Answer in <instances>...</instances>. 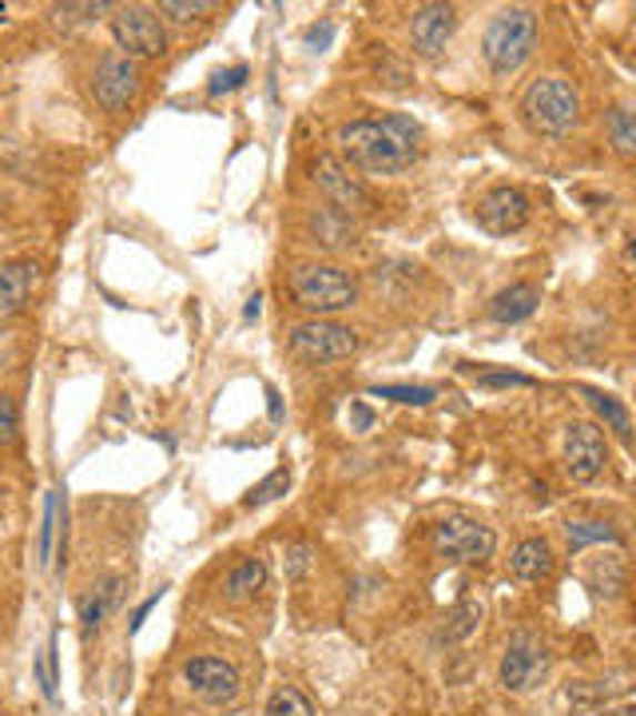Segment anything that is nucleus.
<instances>
[{"label":"nucleus","mask_w":636,"mask_h":716,"mask_svg":"<svg viewBox=\"0 0 636 716\" xmlns=\"http://www.w3.org/2000/svg\"><path fill=\"white\" fill-rule=\"evenodd\" d=\"M286 486H291V466L271 470V474H266L263 482H259V486L251 490L248 497H243V506H248V510L266 506V502H275V497H283V494H286Z\"/></svg>","instance_id":"25"},{"label":"nucleus","mask_w":636,"mask_h":716,"mask_svg":"<svg viewBox=\"0 0 636 716\" xmlns=\"http://www.w3.org/2000/svg\"><path fill=\"white\" fill-rule=\"evenodd\" d=\"M477 386H485V391H502V386H533V379H525V374L494 371V374H477Z\"/></svg>","instance_id":"33"},{"label":"nucleus","mask_w":636,"mask_h":716,"mask_svg":"<svg viewBox=\"0 0 636 716\" xmlns=\"http://www.w3.org/2000/svg\"><path fill=\"white\" fill-rule=\"evenodd\" d=\"M589 585L600 593V597H608V602H617L620 589H625V562H620L617 554L613 557H600V562L589 565Z\"/></svg>","instance_id":"21"},{"label":"nucleus","mask_w":636,"mask_h":716,"mask_svg":"<svg viewBox=\"0 0 636 716\" xmlns=\"http://www.w3.org/2000/svg\"><path fill=\"white\" fill-rule=\"evenodd\" d=\"M334 143H339L342 160L366 175H398L418 160V128L410 124L406 115L351 120L334 132Z\"/></svg>","instance_id":"1"},{"label":"nucleus","mask_w":636,"mask_h":716,"mask_svg":"<svg viewBox=\"0 0 636 716\" xmlns=\"http://www.w3.org/2000/svg\"><path fill=\"white\" fill-rule=\"evenodd\" d=\"M477 617H482V605H477V602L457 605V609H454V621H457V625L450 629V637H454V641H457V637H466V633L477 625Z\"/></svg>","instance_id":"31"},{"label":"nucleus","mask_w":636,"mask_h":716,"mask_svg":"<svg viewBox=\"0 0 636 716\" xmlns=\"http://www.w3.org/2000/svg\"><path fill=\"white\" fill-rule=\"evenodd\" d=\"M120 597H124V577H108V582L92 585L80 597V629H84V637H92L104 625V617L120 605Z\"/></svg>","instance_id":"16"},{"label":"nucleus","mask_w":636,"mask_h":716,"mask_svg":"<svg viewBox=\"0 0 636 716\" xmlns=\"http://www.w3.org/2000/svg\"><path fill=\"white\" fill-rule=\"evenodd\" d=\"M112 37L115 44L124 48V57H140V60H155L163 57L168 48V32H163L160 17L143 4H128V9H115L112 17Z\"/></svg>","instance_id":"6"},{"label":"nucleus","mask_w":636,"mask_h":716,"mask_svg":"<svg viewBox=\"0 0 636 716\" xmlns=\"http://www.w3.org/2000/svg\"><path fill=\"white\" fill-rule=\"evenodd\" d=\"M37 677H40V693L48 700H57V633L48 641V649L37 657Z\"/></svg>","instance_id":"28"},{"label":"nucleus","mask_w":636,"mask_h":716,"mask_svg":"<svg viewBox=\"0 0 636 716\" xmlns=\"http://www.w3.org/2000/svg\"><path fill=\"white\" fill-rule=\"evenodd\" d=\"M351 418H354V430H371L374 426V411L366 406V402H354Z\"/></svg>","instance_id":"37"},{"label":"nucleus","mask_w":636,"mask_h":716,"mask_svg":"<svg viewBox=\"0 0 636 716\" xmlns=\"http://www.w3.org/2000/svg\"><path fill=\"white\" fill-rule=\"evenodd\" d=\"M259 311H263V295H251L248 306H243V319L251 323V319H259Z\"/></svg>","instance_id":"39"},{"label":"nucleus","mask_w":636,"mask_h":716,"mask_svg":"<svg viewBox=\"0 0 636 716\" xmlns=\"http://www.w3.org/2000/svg\"><path fill=\"white\" fill-rule=\"evenodd\" d=\"M306 565H311V549H306V545H295V549H291V565H286V577H299Z\"/></svg>","instance_id":"34"},{"label":"nucleus","mask_w":636,"mask_h":716,"mask_svg":"<svg viewBox=\"0 0 636 716\" xmlns=\"http://www.w3.org/2000/svg\"><path fill=\"white\" fill-rule=\"evenodd\" d=\"M266 406H271V418L283 422V399H279L275 386H266Z\"/></svg>","instance_id":"38"},{"label":"nucleus","mask_w":636,"mask_h":716,"mask_svg":"<svg viewBox=\"0 0 636 716\" xmlns=\"http://www.w3.org/2000/svg\"><path fill=\"white\" fill-rule=\"evenodd\" d=\"M608 462V442L597 422H573L565 434V470L573 482H593Z\"/></svg>","instance_id":"9"},{"label":"nucleus","mask_w":636,"mask_h":716,"mask_svg":"<svg viewBox=\"0 0 636 716\" xmlns=\"http://www.w3.org/2000/svg\"><path fill=\"white\" fill-rule=\"evenodd\" d=\"M434 549L446 562H485V557H494L497 537L489 525L474 522V517H442L434 525Z\"/></svg>","instance_id":"5"},{"label":"nucleus","mask_w":636,"mask_h":716,"mask_svg":"<svg viewBox=\"0 0 636 716\" xmlns=\"http://www.w3.org/2000/svg\"><path fill=\"white\" fill-rule=\"evenodd\" d=\"M522 115L537 135L561 140V135H569L577 128L581 95L565 77H537L522 95Z\"/></svg>","instance_id":"3"},{"label":"nucleus","mask_w":636,"mask_h":716,"mask_svg":"<svg viewBox=\"0 0 636 716\" xmlns=\"http://www.w3.org/2000/svg\"><path fill=\"white\" fill-rule=\"evenodd\" d=\"M605 128H608V140H613V148H617L620 155H633V148H636V128H633V112H628L625 104H617L613 112H608Z\"/></svg>","instance_id":"24"},{"label":"nucleus","mask_w":636,"mask_h":716,"mask_svg":"<svg viewBox=\"0 0 636 716\" xmlns=\"http://www.w3.org/2000/svg\"><path fill=\"white\" fill-rule=\"evenodd\" d=\"M57 517H60V497H57V490H52L44 502V525H40V549H37L40 565L52 562V534H57V525H60Z\"/></svg>","instance_id":"27"},{"label":"nucleus","mask_w":636,"mask_h":716,"mask_svg":"<svg viewBox=\"0 0 636 716\" xmlns=\"http://www.w3.org/2000/svg\"><path fill=\"white\" fill-rule=\"evenodd\" d=\"M331 37H334V24H331V20H323V24H314V29L306 32V44L326 48V44H331Z\"/></svg>","instance_id":"35"},{"label":"nucleus","mask_w":636,"mask_h":716,"mask_svg":"<svg viewBox=\"0 0 636 716\" xmlns=\"http://www.w3.org/2000/svg\"><path fill=\"white\" fill-rule=\"evenodd\" d=\"M537 303H542L537 286L513 283V286H505L494 303H489V319H494V323H522V319H529L533 311H537Z\"/></svg>","instance_id":"18"},{"label":"nucleus","mask_w":636,"mask_h":716,"mask_svg":"<svg viewBox=\"0 0 636 716\" xmlns=\"http://www.w3.org/2000/svg\"><path fill=\"white\" fill-rule=\"evenodd\" d=\"M605 716H636V713H633V705H625V708H617V713H605Z\"/></svg>","instance_id":"40"},{"label":"nucleus","mask_w":636,"mask_h":716,"mask_svg":"<svg viewBox=\"0 0 636 716\" xmlns=\"http://www.w3.org/2000/svg\"><path fill=\"white\" fill-rule=\"evenodd\" d=\"M477 223L489 235H513L529 223V200L517 188H497L477 203Z\"/></svg>","instance_id":"12"},{"label":"nucleus","mask_w":636,"mask_h":716,"mask_svg":"<svg viewBox=\"0 0 636 716\" xmlns=\"http://www.w3.org/2000/svg\"><path fill=\"white\" fill-rule=\"evenodd\" d=\"M248 77H251L248 64H235V68H228V72H215V77H211V84H208V95H211V100H219V95L235 92V88L248 84Z\"/></svg>","instance_id":"29"},{"label":"nucleus","mask_w":636,"mask_h":716,"mask_svg":"<svg viewBox=\"0 0 636 716\" xmlns=\"http://www.w3.org/2000/svg\"><path fill=\"white\" fill-rule=\"evenodd\" d=\"M211 4H203V0H163L160 4V12H168V17H175V20H195L200 12H208Z\"/></svg>","instance_id":"32"},{"label":"nucleus","mask_w":636,"mask_h":716,"mask_svg":"<svg viewBox=\"0 0 636 716\" xmlns=\"http://www.w3.org/2000/svg\"><path fill=\"white\" fill-rule=\"evenodd\" d=\"M545 673H549V649L537 637H529V633H513L509 645H505L502 668H497L502 688H509V693H529V688L542 685Z\"/></svg>","instance_id":"8"},{"label":"nucleus","mask_w":636,"mask_h":716,"mask_svg":"<svg viewBox=\"0 0 636 716\" xmlns=\"http://www.w3.org/2000/svg\"><path fill=\"white\" fill-rule=\"evenodd\" d=\"M92 95L104 112H124L135 95V64L128 57H104L92 77Z\"/></svg>","instance_id":"11"},{"label":"nucleus","mask_w":636,"mask_h":716,"mask_svg":"<svg viewBox=\"0 0 636 716\" xmlns=\"http://www.w3.org/2000/svg\"><path fill=\"white\" fill-rule=\"evenodd\" d=\"M266 582V562L263 557H248V562H239L235 569L228 573V582H223V597L228 602H248L263 589Z\"/></svg>","instance_id":"20"},{"label":"nucleus","mask_w":636,"mask_h":716,"mask_svg":"<svg viewBox=\"0 0 636 716\" xmlns=\"http://www.w3.org/2000/svg\"><path fill=\"white\" fill-rule=\"evenodd\" d=\"M537 48V17L529 9H502L482 37V57L497 80L513 77Z\"/></svg>","instance_id":"2"},{"label":"nucleus","mask_w":636,"mask_h":716,"mask_svg":"<svg viewBox=\"0 0 636 716\" xmlns=\"http://www.w3.org/2000/svg\"><path fill=\"white\" fill-rule=\"evenodd\" d=\"M577 391L585 394V402H589L593 411H597V418L605 422V430H613L620 442L633 438V418H628V406L617 399V394L597 391V386H577Z\"/></svg>","instance_id":"19"},{"label":"nucleus","mask_w":636,"mask_h":716,"mask_svg":"<svg viewBox=\"0 0 636 716\" xmlns=\"http://www.w3.org/2000/svg\"><path fill=\"white\" fill-rule=\"evenodd\" d=\"M160 602H163V589H160V593H152V597H148V602H143L140 609H135V617H132V633H140V629H143V621H148V613H152Z\"/></svg>","instance_id":"36"},{"label":"nucleus","mask_w":636,"mask_h":716,"mask_svg":"<svg viewBox=\"0 0 636 716\" xmlns=\"http://www.w3.org/2000/svg\"><path fill=\"white\" fill-rule=\"evenodd\" d=\"M263 716H314V705H311V700H306L303 688L283 685V688H279V693H275V697L266 700Z\"/></svg>","instance_id":"23"},{"label":"nucleus","mask_w":636,"mask_h":716,"mask_svg":"<svg viewBox=\"0 0 636 716\" xmlns=\"http://www.w3.org/2000/svg\"><path fill=\"white\" fill-rule=\"evenodd\" d=\"M454 24H457V12L450 4H422L414 12V20H410V44H414L418 57L434 60L450 44V37H454Z\"/></svg>","instance_id":"13"},{"label":"nucleus","mask_w":636,"mask_h":716,"mask_svg":"<svg viewBox=\"0 0 636 716\" xmlns=\"http://www.w3.org/2000/svg\"><path fill=\"white\" fill-rule=\"evenodd\" d=\"M291 295L303 311L311 315H334V311H346V306L359 299V286L342 268L331 263H299L291 271Z\"/></svg>","instance_id":"4"},{"label":"nucleus","mask_w":636,"mask_h":716,"mask_svg":"<svg viewBox=\"0 0 636 716\" xmlns=\"http://www.w3.org/2000/svg\"><path fill=\"white\" fill-rule=\"evenodd\" d=\"M183 680H188L191 693L200 700H208V705H228V700H235V693H239V673L228 665V660H215V657L188 660V665H183Z\"/></svg>","instance_id":"10"},{"label":"nucleus","mask_w":636,"mask_h":716,"mask_svg":"<svg viewBox=\"0 0 636 716\" xmlns=\"http://www.w3.org/2000/svg\"><path fill=\"white\" fill-rule=\"evenodd\" d=\"M17 434H20V406H17V399L0 394V446L17 442Z\"/></svg>","instance_id":"30"},{"label":"nucleus","mask_w":636,"mask_h":716,"mask_svg":"<svg viewBox=\"0 0 636 716\" xmlns=\"http://www.w3.org/2000/svg\"><path fill=\"white\" fill-rule=\"evenodd\" d=\"M291 351L306 363H339V359H351L359 351V334L351 326L311 319V323H299L291 331Z\"/></svg>","instance_id":"7"},{"label":"nucleus","mask_w":636,"mask_h":716,"mask_svg":"<svg viewBox=\"0 0 636 716\" xmlns=\"http://www.w3.org/2000/svg\"><path fill=\"white\" fill-rule=\"evenodd\" d=\"M314 183H319L326 200H331L339 211H346V215H351V211H371V195H366V188H362L346 168H339L331 155H323V160L314 163Z\"/></svg>","instance_id":"14"},{"label":"nucleus","mask_w":636,"mask_h":716,"mask_svg":"<svg viewBox=\"0 0 636 716\" xmlns=\"http://www.w3.org/2000/svg\"><path fill=\"white\" fill-rule=\"evenodd\" d=\"M509 569L513 577H522V582H542L553 573V545L545 537H525L509 557Z\"/></svg>","instance_id":"17"},{"label":"nucleus","mask_w":636,"mask_h":716,"mask_svg":"<svg viewBox=\"0 0 636 716\" xmlns=\"http://www.w3.org/2000/svg\"><path fill=\"white\" fill-rule=\"evenodd\" d=\"M44 271L32 259H17V263H0V319L17 315L20 306L37 295Z\"/></svg>","instance_id":"15"},{"label":"nucleus","mask_w":636,"mask_h":716,"mask_svg":"<svg viewBox=\"0 0 636 716\" xmlns=\"http://www.w3.org/2000/svg\"><path fill=\"white\" fill-rule=\"evenodd\" d=\"M565 537H569L573 549H585V545L617 542V530L600 517H577V522H565Z\"/></svg>","instance_id":"22"},{"label":"nucleus","mask_w":636,"mask_h":716,"mask_svg":"<svg viewBox=\"0 0 636 716\" xmlns=\"http://www.w3.org/2000/svg\"><path fill=\"white\" fill-rule=\"evenodd\" d=\"M374 399H390V402H406V406H430L437 399L434 386H374Z\"/></svg>","instance_id":"26"}]
</instances>
